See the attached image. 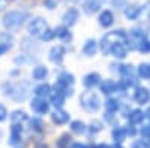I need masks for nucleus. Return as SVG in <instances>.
Listing matches in <instances>:
<instances>
[{"mask_svg":"<svg viewBox=\"0 0 150 148\" xmlns=\"http://www.w3.org/2000/svg\"><path fill=\"white\" fill-rule=\"evenodd\" d=\"M0 94L14 103H24L33 96L32 79H5L0 82Z\"/></svg>","mask_w":150,"mask_h":148,"instance_id":"nucleus-1","label":"nucleus"},{"mask_svg":"<svg viewBox=\"0 0 150 148\" xmlns=\"http://www.w3.org/2000/svg\"><path fill=\"white\" fill-rule=\"evenodd\" d=\"M30 20V12L26 9H9L5 11L0 17V26L3 30L15 33Z\"/></svg>","mask_w":150,"mask_h":148,"instance_id":"nucleus-2","label":"nucleus"},{"mask_svg":"<svg viewBox=\"0 0 150 148\" xmlns=\"http://www.w3.org/2000/svg\"><path fill=\"white\" fill-rule=\"evenodd\" d=\"M80 106L89 114H96L99 109L102 106V102H101V97L96 91H93V88H86L81 94H80Z\"/></svg>","mask_w":150,"mask_h":148,"instance_id":"nucleus-3","label":"nucleus"},{"mask_svg":"<svg viewBox=\"0 0 150 148\" xmlns=\"http://www.w3.org/2000/svg\"><path fill=\"white\" fill-rule=\"evenodd\" d=\"M74 85H75V75L69 70H63L57 75L53 84V90L62 91L66 97H71L74 94Z\"/></svg>","mask_w":150,"mask_h":148,"instance_id":"nucleus-4","label":"nucleus"},{"mask_svg":"<svg viewBox=\"0 0 150 148\" xmlns=\"http://www.w3.org/2000/svg\"><path fill=\"white\" fill-rule=\"evenodd\" d=\"M24 130H26V127L23 123H9L6 144L11 148H21L24 142Z\"/></svg>","mask_w":150,"mask_h":148,"instance_id":"nucleus-5","label":"nucleus"},{"mask_svg":"<svg viewBox=\"0 0 150 148\" xmlns=\"http://www.w3.org/2000/svg\"><path fill=\"white\" fill-rule=\"evenodd\" d=\"M126 38H128V36H126V33H125L123 30L108 32L104 38L101 39V42H99V49H101V53L104 55H108L112 45L117 43V42H125V39H126Z\"/></svg>","mask_w":150,"mask_h":148,"instance_id":"nucleus-6","label":"nucleus"},{"mask_svg":"<svg viewBox=\"0 0 150 148\" xmlns=\"http://www.w3.org/2000/svg\"><path fill=\"white\" fill-rule=\"evenodd\" d=\"M48 22L44 17H30V20L26 22V32L27 36L35 38L39 41V38L44 34V32L48 29Z\"/></svg>","mask_w":150,"mask_h":148,"instance_id":"nucleus-7","label":"nucleus"},{"mask_svg":"<svg viewBox=\"0 0 150 148\" xmlns=\"http://www.w3.org/2000/svg\"><path fill=\"white\" fill-rule=\"evenodd\" d=\"M29 106H30V111L35 114V115H39V117H44V115H48L51 112V103H50L48 99H44V97H30L29 99Z\"/></svg>","mask_w":150,"mask_h":148,"instance_id":"nucleus-8","label":"nucleus"},{"mask_svg":"<svg viewBox=\"0 0 150 148\" xmlns=\"http://www.w3.org/2000/svg\"><path fill=\"white\" fill-rule=\"evenodd\" d=\"M65 55H66V48H65V45H63V43L53 45L51 48L48 49V53H47L48 60L51 61L53 65H56V66H60L62 63H63Z\"/></svg>","mask_w":150,"mask_h":148,"instance_id":"nucleus-9","label":"nucleus"},{"mask_svg":"<svg viewBox=\"0 0 150 148\" xmlns=\"http://www.w3.org/2000/svg\"><path fill=\"white\" fill-rule=\"evenodd\" d=\"M48 115L54 126H66L71 121V114L68 111H65L63 108H54V109H51V112Z\"/></svg>","mask_w":150,"mask_h":148,"instance_id":"nucleus-10","label":"nucleus"},{"mask_svg":"<svg viewBox=\"0 0 150 148\" xmlns=\"http://www.w3.org/2000/svg\"><path fill=\"white\" fill-rule=\"evenodd\" d=\"M78 20H80V11L77 8H74V6L68 8L63 12V15H62V24L66 26V27H69V29L74 27L75 24L78 22Z\"/></svg>","mask_w":150,"mask_h":148,"instance_id":"nucleus-11","label":"nucleus"},{"mask_svg":"<svg viewBox=\"0 0 150 148\" xmlns=\"http://www.w3.org/2000/svg\"><path fill=\"white\" fill-rule=\"evenodd\" d=\"M48 75H50V69H48L45 65H41V63L35 65V66L32 67V70H30V78H32V81H35V82L47 81Z\"/></svg>","mask_w":150,"mask_h":148,"instance_id":"nucleus-12","label":"nucleus"},{"mask_svg":"<svg viewBox=\"0 0 150 148\" xmlns=\"http://www.w3.org/2000/svg\"><path fill=\"white\" fill-rule=\"evenodd\" d=\"M53 93V84H50L47 81H41L38 82L35 87H33V96L36 97H44V99H48Z\"/></svg>","mask_w":150,"mask_h":148,"instance_id":"nucleus-13","label":"nucleus"},{"mask_svg":"<svg viewBox=\"0 0 150 148\" xmlns=\"http://www.w3.org/2000/svg\"><path fill=\"white\" fill-rule=\"evenodd\" d=\"M30 115L27 114V111L26 109H23V108H15V109H12L9 111V123H23V124H26V123L29 121Z\"/></svg>","mask_w":150,"mask_h":148,"instance_id":"nucleus-14","label":"nucleus"},{"mask_svg":"<svg viewBox=\"0 0 150 148\" xmlns=\"http://www.w3.org/2000/svg\"><path fill=\"white\" fill-rule=\"evenodd\" d=\"M54 33H56V39H59L62 43H71L72 39H74V34L71 32L69 27L63 26V24H60L54 29Z\"/></svg>","mask_w":150,"mask_h":148,"instance_id":"nucleus-15","label":"nucleus"},{"mask_svg":"<svg viewBox=\"0 0 150 148\" xmlns=\"http://www.w3.org/2000/svg\"><path fill=\"white\" fill-rule=\"evenodd\" d=\"M27 124H29L30 132H33V133H36V135H42V133L45 132V123H44L42 117H39V115L30 117L29 121H27Z\"/></svg>","mask_w":150,"mask_h":148,"instance_id":"nucleus-16","label":"nucleus"},{"mask_svg":"<svg viewBox=\"0 0 150 148\" xmlns=\"http://www.w3.org/2000/svg\"><path fill=\"white\" fill-rule=\"evenodd\" d=\"M101 81H102V78H101V75H99L98 72H90V73H87V75H84V78H83V87L84 88H95V87H98L99 84H101Z\"/></svg>","mask_w":150,"mask_h":148,"instance_id":"nucleus-17","label":"nucleus"},{"mask_svg":"<svg viewBox=\"0 0 150 148\" xmlns=\"http://www.w3.org/2000/svg\"><path fill=\"white\" fill-rule=\"evenodd\" d=\"M101 8H102L101 0H84V3L81 6L86 15H95L96 12L101 11Z\"/></svg>","mask_w":150,"mask_h":148,"instance_id":"nucleus-18","label":"nucleus"},{"mask_svg":"<svg viewBox=\"0 0 150 148\" xmlns=\"http://www.w3.org/2000/svg\"><path fill=\"white\" fill-rule=\"evenodd\" d=\"M98 49H99V43L95 39H87L81 46V53L86 57H93L98 53Z\"/></svg>","mask_w":150,"mask_h":148,"instance_id":"nucleus-19","label":"nucleus"},{"mask_svg":"<svg viewBox=\"0 0 150 148\" xmlns=\"http://www.w3.org/2000/svg\"><path fill=\"white\" fill-rule=\"evenodd\" d=\"M98 22H99V26L104 27V29L111 27L112 24H114V15H112V12L110 9L102 11L101 14H99V17H98Z\"/></svg>","mask_w":150,"mask_h":148,"instance_id":"nucleus-20","label":"nucleus"},{"mask_svg":"<svg viewBox=\"0 0 150 148\" xmlns=\"http://www.w3.org/2000/svg\"><path fill=\"white\" fill-rule=\"evenodd\" d=\"M66 99H68V97H66L63 93H62V91L53 90L51 96L48 97V100H50V103H51L53 108H63L65 103H66Z\"/></svg>","mask_w":150,"mask_h":148,"instance_id":"nucleus-21","label":"nucleus"},{"mask_svg":"<svg viewBox=\"0 0 150 148\" xmlns=\"http://www.w3.org/2000/svg\"><path fill=\"white\" fill-rule=\"evenodd\" d=\"M33 58H35V55H32V54H27V53H20V54H17L14 58H12V63H14L15 66H18V67H24V66H27V65H30L32 61H33Z\"/></svg>","mask_w":150,"mask_h":148,"instance_id":"nucleus-22","label":"nucleus"},{"mask_svg":"<svg viewBox=\"0 0 150 148\" xmlns=\"http://www.w3.org/2000/svg\"><path fill=\"white\" fill-rule=\"evenodd\" d=\"M69 132L72 135H84L87 132V124L83 120H71L69 121Z\"/></svg>","mask_w":150,"mask_h":148,"instance_id":"nucleus-23","label":"nucleus"},{"mask_svg":"<svg viewBox=\"0 0 150 148\" xmlns=\"http://www.w3.org/2000/svg\"><path fill=\"white\" fill-rule=\"evenodd\" d=\"M110 54L112 57H116V58H125L128 55V48H126V45H125L123 42H117V43H114L111 46Z\"/></svg>","mask_w":150,"mask_h":148,"instance_id":"nucleus-24","label":"nucleus"},{"mask_svg":"<svg viewBox=\"0 0 150 148\" xmlns=\"http://www.w3.org/2000/svg\"><path fill=\"white\" fill-rule=\"evenodd\" d=\"M99 88H101L102 94L110 96V94L117 91V84H116V81H112V79H104V81H101V84H99Z\"/></svg>","mask_w":150,"mask_h":148,"instance_id":"nucleus-25","label":"nucleus"},{"mask_svg":"<svg viewBox=\"0 0 150 148\" xmlns=\"http://www.w3.org/2000/svg\"><path fill=\"white\" fill-rule=\"evenodd\" d=\"M141 9H143V6L141 5H131V6H128L126 9H125V17H126L128 20H131V21H134V20H138V17L141 15Z\"/></svg>","mask_w":150,"mask_h":148,"instance_id":"nucleus-26","label":"nucleus"},{"mask_svg":"<svg viewBox=\"0 0 150 148\" xmlns=\"http://www.w3.org/2000/svg\"><path fill=\"white\" fill-rule=\"evenodd\" d=\"M134 99H135V102L137 103H140V105H144L149 102V99H150V91L146 88V87H138L134 94Z\"/></svg>","mask_w":150,"mask_h":148,"instance_id":"nucleus-27","label":"nucleus"},{"mask_svg":"<svg viewBox=\"0 0 150 148\" xmlns=\"http://www.w3.org/2000/svg\"><path fill=\"white\" fill-rule=\"evenodd\" d=\"M72 142V133H62L56 139V148H69Z\"/></svg>","mask_w":150,"mask_h":148,"instance_id":"nucleus-28","label":"nucleus"},{"mask_svg":"<svg viewBox=\"0 0 150 148\" xmlns=\"http://www.w3.org/2000/svg\"><path fill=\"white\" fill-rule=\"evenodd\" d=\"M144 112L141 109H134L132 112L129 114V123L131 124H140V123L144 120Z\"/></svg>","mask_w":150,"mask_h":148,"instance_id":"nucleus-29","label":"nucleus"},{"mask_svg":"<svg viewBox=\"0 0 150 148\" xmlns=\"http://www.w3.org/2000/svg\"><path fill=\"white\" fill-rule=\"evenodd\" d=\"M112 135V139H114L116 142H122L125 138H126V129H123V127H114L111 132Z\"/></svg>","mask_w":150,"mask_h":148,"instance_id":"nucleus-30","label":"nucleus"},{"mask_svg":"<svg viewBox=\"0 0 150 148\" xmlns=\"http://www.w3.org/2000/svg\"><path fill=\"white\" fill-rule=\"evenodd\" d=\"M119 109V102L116 100V99H107L105 100V111L108 114H114L117 112Z\"/></svg>","mask_w":150,"mask_h":148,"instance_id":"nucleus-31","label":"nucleus"},{"mask_svg":"<svg viewBox=\"0 0 150 148\" xmlns=\"http://www.w3.org/2000/svg\"><path fill=\"white\" fill-rule=\"evenodd\" d=\"M56 39V33H54V29H51V27H48L45 32H44V34L39 38V41L41 42H53Z\"/></svg>","mask_w":150,"mask_h":148,"instance_id":"nucleus-32","label":"nucleus"},{"mask_svg":"<svg viewBox=\"0 0 150 148\" xmlns=\"http://www.w3.org/2000/svg\"><path fill=\"white\" fill-rule=\"evenodd\" d=\"M138 75L143 79H150V65L147 63H141L138 66Z\"/></svg>","mask_w":150,"mask_h":148,"instance_id":"nucleus-33","label":"nucleus"},{"mask_svg":"<svg viewBox=\"0 0 150 148\" xmlns=\"http://www.w3.org/2000/svg\"><path fill=\"white\" fill-rule=\"evenodd\" d=\"M9 118V109L6 106V103L0 102V124H3V123H6Z\"/></svg>","mask_w":150,"mask_h":148,"instance_id":"nucleus-34","label":"nucleus"},{"mask_svg":"<svg viewBox=\"0 0 150 148\" xmlns=\"http://www.w3.org/2000/svg\"><path fill=\"white\" fill-rule=\"evenodd\" d=\"M102 127H104V126H102V123H101V121L93 120V121H90V124L87 126V130H90V132L95 135V133H98V132H101Z\"/></svg>","mask_w":150,"mask_h":148,"instance_id":"nucleus-35","label":"nucleus"},{"mask_svg":"<svg viewBox=\"0 0 150 148\" xmlns=\"http://www.w3.org/2000/svg\"><path fill=\"white\" fill-rule=\"evenodd\" d=\"M8 76H9V79H18V78H21V67H18V66L12 67L8 72Z\"/></svg>","mask_w":150,"mask_h":148,"instance_id":"nucleus-36","label":"nucleus"},{"mask_svg":"<svg viewBox=\"0 0 150 148\" xmlns=\"http://www.w3.org/2000/svg\"><path fill=\"white\" fill-rule=\"evenodd\" d=\"M138 43H140V45H138V49H140L141 53H150V41L141 39Z\"/></svg>","mask_w":150,"mask_h":148,"instance_id":"nucleus-37","label":"nucleus"},{"mask_svg":"<svg viewBox=\"0 0 150 148\" xmlns=\"http://www.w3.org/2000/svg\"><path fill=\"white\" fill-rule=\"evenodd\" d=\"M42 5H44V6H45L48 11H53V9H56V8H57V5H59V0H44Z\"/></svg>","mask_w":150,"mask_h":148,"instance_id":"nucleus-38","label":"nucleus"},{"mask_svg":"<svg viewBox=\"0 0 150 148\" xmlns=\"http://www.w3.org/2000/svg\"><path fill=\"white\" fill-rule=\"evenodd\" d=\"M120 72H122V75H123L125 78H129V75H132V73H134V69H132V66H129V65H125V66H122Z\"/></svg>","mask_w":150,"mask_h":148,"instance_id":"nucleus-39","label":"nucleus"},{"mask_svg":"<svg viewBox=\"0 0 150 148\" xmlns=\"http://www.w3.org/2000/svg\"><path fill=\"white\" fill-rule=\"evenodd\" d=\"M111 2H112V5H114L116 8H123L125 5H126L128 0H111Z\"/></svg>","mask_w":150,"mask_h":148,"instance_id":"nucleus-40","label":"nucleus"},{"mask_svg":"<svg viewBox=\"0 0 150 148\" xmlns=\"http://www.w3.org/2000/svg\"><path fill=\"white\" fill-rule=\"evenodd\" d=\"M141 135H143L144 138H150V124L149 126H144L141 129Z\"/></svg>","mask_w":150,"mask_h":148,"instance_id":"nucleus-41","label":"nucleus"},{"mask_svg":"<svg viewBox=\"0 0 150 148\" xmlns=\"http://www.w3.org/2000/svg\"><path fill=\"white\" fill-rule=\"evenodd\" d=\"M69 148H89V145H86V144H81V142H72Z\"/></svg>","mask_w":150,"mask_h":148,"instance_id":"nucleus-42","label":"nucleus"},{"mask_svg":"<svg viewBox=\"0 0 150 148\" xmlns=\"http://www.w3.org/2000/svg\"><path fill=\"white\" fill-rule=\"evenodd\" d=\"M147 145L144 144V142H141V141H135L134 144H132V148H146Z\"/></svg>","mask_w":150,"mask_h":148,"instance_id":"nucleus-43","label":"nucleus"},{"mask_svg":"<svg viewBox=\"0 0 150 148\" xmlns=\"http://www.w3.org/2000/svg\"><path fill=\"white\" fill-rule=\"evenodd\" d=\"M89 148H110L107 144H93V145H89Z\"/></svg>","mask_w":150,"mask_h":148,"instance_id":"nucleus-44","label":"nucleus"},{"mask_svg":"<svg viewBox=\"0 0 150 148\" xmlns=\"http://www.w3.org/2000/svg\"><path fill=\"white\" fill-rule=\"evenodd\" d=\"M33 148H50V147H48V144H45V142H38V144H35Z\"/></svg>","mask_w":150,"mask_h":148,"instance_id":"nucleus-45","label":"nucleus"},{"mask_svg":"<svg viewBox=\"0 0 150 148\" xmlns=\"http://www.w3.org/2000/svg\"><path fill=\"white\" fill-rule=\"evenodd\" d=\"M110 148H123V147H122V145H120V142H116V144H114V145H111V147H110Z\"/></svg>","mask_w":150,"mask_h":148,"instance_id":"nucleus-46","label":"nucleus"},{"mask_svg":"<svg viewBox=\"0 0 150 148\" xmlns=\"http://www.w3.org/2000/svg\"><path fill=\"white\" fill-rule=\"evenodd\" d=\"M144 115H146V117H147V118L150 120V108H149V109L146 111V114H144Z\"/></svg>","mask_w":150,"mask_h":148,"instance_id":"nucleus-47","label":"nucleus"},{"mask_svg":"<svg viewBox=\"0 0 150 148\" xmlns=\"http://www.w3.org/2000/svg\"><path fill=\"white\" fill-rule=\"evenodd\" d=\"M3 2H6V3H15L17 0H3Z\"/></svg>","mask_w":150,"mask_h":148,"instance_id":"nucleus-48","label":"nucleus"},{"mask_svg":"<svg viewBox=\"0 0 150 148\" xmlns=\"http://www.w3.org/2000/svg\"><path fill=\"white\" fill-rule=\"evenodd\" d=\"M68 2H72V3H77V2H84V0H68Z\"/></svg>","mask_w":150,"mask_h":148,"instance_id":"nucleus-49","label":"nucleus"},{"mask_svg":"<svg viewBox=\"0 0 150 148\" xmlns=\"http://www.w3.org/2000/svg\"><path fill=\"white\" fill-rule=\"evenodd\" d=\"M2 138H3V130L0 129V139H2Z\"/></svg>","mask_w":150,"mask_h":148,"instance_id":"nucleus-50","label":"nucleus"},{"mask_svg":"<svg viewBox=\"0 0 150 148\" xmlns=\"http://www.w3.org/2000/svg\"><path fill=\"white\" fill-rule=\"evenodd\" d=\"M0 2H2V0H0Z\"/></svg>","mask_w":150,"mask_h":148,"instance_id":"nucleus-51","label":"nucleus"}]
</instances>
